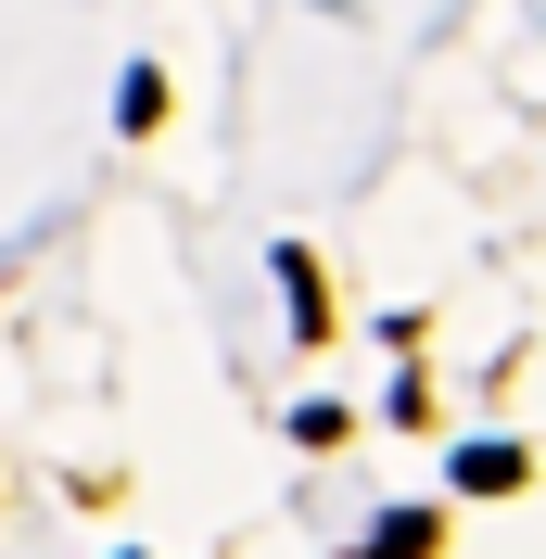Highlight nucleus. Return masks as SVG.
I'll return each instance as SVG.
<instances>
[{
  "label": "nucleus",
  "mask_w": 546,
  "mask_h": 559,
  "mask_svg": "<svg viewBox=\"0 0 546 559\" xmlns=\"http://www.w3.org/2000/svg\"><path fill=\"white\" fill-rule=\"evenodd\" d=\"M280 280H293V331H331V306H318V254H280Z\"/></svg>",
  "instance_id": "20e7f679"
},
{
  "label": "nucleus",
  "mask_w": 546,
  "mask_h": 559,
  "mask_svg": "<svg viewBox=\"0 0 546 559\" xmlns=\"http://www.w3.org/2000/svg\"><path fill=\"white\" fill-rule=\"evenodd\" d=\"M521 484V445H471L458 457V496H509Z\"/></svg>",
  "instance_id": "f257e3e1"
},
{
  "label": "nucleus",
  "mask_w": 546,
  "mask_h": 559,
  "mask_svg": "<svg viewBox=\"0 0 546 559\" xmlns=\"http://www.w3.org/2000/svg\"><path fill=\"white\" fill-rule=\"evenodd\" d=\"M369 559H432V509H394V522L369 534Z\"/></svg>",
  "instance_id": "f03ea898"
},
{
  "label": "nucleus",
  "mask_w": 546,
  "mask_h": 559,
  "mask_svg": "<svg viewBox=\"0 0 546 559\" xmlns=\"http://www.w3.org/2000/svg\"><path fill=\"white\" fill-rule=\"evenodd\" d=\"M115 115H128V128H166V76H153V64H128V90H115Z\"/></svg>",
  "instance_id": "7ed1b4c3"
}]
</instances>
